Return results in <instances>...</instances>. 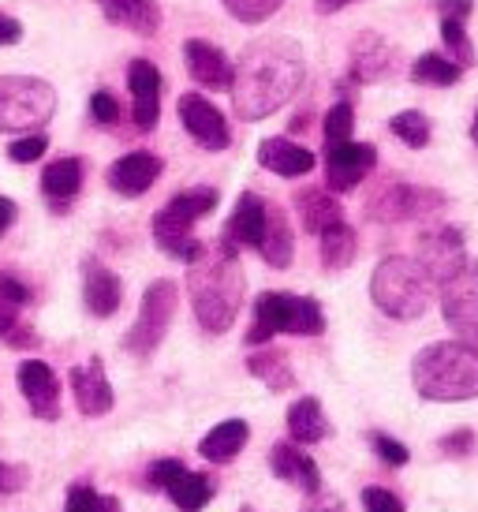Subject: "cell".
Wrapping results in <instances>:
<instances>
[{
  "mask_svg": "<svg viewBox=\"0 0 478 512\" xmlns=\"http://www.w3.org/2000/svg\"><path fill=\"white\" fill-rule=\"evenodd\" d=\"M303 75L307 64L292 38H258L232 64V109L243 124H258L296 98Z\"/></svg>",
  "mask_w": 478,
  "mask_h": 512,
  "instance_id": "obj_1",
  "label": "cell"
},
{
  "mask_svg": "<svg viewBox=\"0 0 478 512\" xmlns=\"http://www.w3.org/2000/svg\"><path fill=\"white\" fill-rule=\"evenodd\" d=\"M187 292H191V307H195L198 326L210 337H221L236 326L239 307H243V270L239 258L225 255L221 247L206 251L195 266L187 270Z\"/></svg>",
  "mask_w": 478,
  "mask_h": 512,
  "instance_id": "obj_2",
  "label": "cell"
},
{
  "mask_svg": "<svg viewBox=\"0 0 478 512\" xmlns=\"http://www.w3.org/2000/svg\"><path fill=\"white\" fill-rule=\"evenodd\" d=\"M411 385L422 400L460 404L478 397V348L460 341L426 344L411 359Z\"/></svg>",
  "mask_w": 478,
  "mask_h": 512,
  "instance_id": "obj_3",
  "label": "cell"
},
{
  "mask_svg": "<svg viewBox=\"0 0 478 512\" xmlns=\"http://www.w3.org/2000/svg\"><path fill=\"white\" fill-rule=\"evenodd\" d=\"M217 202H221L217 187H191V191L172 195V199L154 214V243L169 258H176V262L195 266L198 258L206 255L210 247L198 240L191 228H195V221H202L206 214H213V210H217Z\"/></svg>",
  "mask_w": 478,
  "mask_h": 512,
  "instance_id": "obj_4",
  "label": "cell"
},
{
  "mask_svg": "<svg viewBox=\"0 0 478 512\" xmlns=\"http://www.w3.org/2000/svg\"><path fill=\"white\" fill-rule=\"evenodd\" d=\"M370 299L381 314H389L396 322H415L430 307L434 285L415 258L389 255L381 258L374 277H370Z\"/></svg>",
  "mask_w": 478,
  "mask_h": 512,
  "instance_id": "obj_5",
  "label": "cell"
},
{
  "mask_svg": "<svg viewBox=\"0 0 478 512\" xmlns=\"http://www.w3.org/2000/svg\"><path fill=\"white\" fill-rule=\"evenodd\" d=\"M277 333L292 337H318L325 333V311L314 296H288V292H262L254 299V326L247 344H269Z\"/></svg>",
  "mask_w": 478,
  "mask_h": 512,
  "instance_id": "obj_6",
  "label": "cell"
},
{
  "mask_svg": "<svg viewBox=\"0 0 478 512\" xmlns=\"http://www.w3.org/2000/svg\"><path fill=\"white\" fill-rule=\"evenodd\" d=\"M57 113V90L38 75H0V135L45 128Z\"/></svg>",
  "mask_w": 478,
  "mask_h": 512,
  "instance_id": "obj_7",
  "label": "cell"
},
{
  "mask_svg": "<svg viewBox=\"0 0 478 512\" xmlns=\"http://www.w3.org/2000/svg\"><path fill=\"white\" fill-rule=\"evenodd\" d=\"M176 303H180V288L176 281H154V285L142 292L139 318L131 322L124 337V348L131 356L150 359L161 348L165 333H169L172 318H176Z\"/></svg>",
  "mask_w": 478,
  "mask_h": 512,
  "instance_id": "obj_8",
  "label": "cell"
},
{
  "mask_svg": "<svg viewBox=\"0 0 478 512\" xmlns=\"http://www.w3.org/2000/svg\"><path fill=\"white\" fill-rule=\"evenodd\" d=\"M445 191L426 184H389L381 187L378 195L370 199L366 214L381 221V225H404V221H422L434 217L437 210H445Z\"/></svg>",
  "mask_w": 478,
  "mask_h": 512,
  "instance_id": "obj_9",
  "label": "cell"
},
{
  "mask_svg": "<svg viewBox=\"0 0 478 512\" xmlns=\"http://www.w3.org/2000/svg\"><path fill=\"white\" fill-rule=\"evenodd\" d=\"M441 314L460 344L478 348V262H464V270L441 285Z\"/></svg>",
  "mask_w": 478,
  "mask_h": 512,
  "instance_id": "obj_10",
  "label": "cell"
},
{
  "mask_svg": "<svg viewBox=\"0 0 478 512\" xmlns=\"http://www.w3.org/2000/svg\"><path fill=\"white\" fill-rule=\"evenodd\" d=\"M146 483L154 486V490H165L180 512H202L213 501V494H217L210 475L187 471L180 460H154L150 471H146Z\"/></svg>",
  "mask_w": 478,
  "mask_h": 512,
  "instance_id": "obj_11",
  "label": "cell"
},
{
  "mask_svg": "<svg viewBox=\"0 0 478 512\" xmlns=\"http://www.w3.org/2000/svg\"><path fill=\"white\" fill-rule=\"evenodd\" d=\"M422 273L430 277V285H445L452 273L464 270L467 262V247H464V232L456 225H437L430 232L419 236V258Z\"/></svg>",
  "mask_w": 478,
  "mask_h": 512,
  "instance_id": "obj_12",
  "label": "cell"
},
{
  "mask_svg": "<svg viewBox=\"0 0 478 512\" xmlns=\"http://www.w3.org/2000/svg\"><path fill=\"white\" fill-rule=\"evenodd\" d=\"M378 150L370 143L325 146V191H352L374 172Z\"/></svg>",
  "mask_w": 478,
  "mask_h": 512,
  "instance_id": "obj_13",
  "label": "cell"
},
{
  "mask_svg": "<svg viewBox=\"0 0 478 512\" xmlns=\"http://www.w3.org/2000/svg\"><path fill=\"white\" fill-rule=\"evenodd\" d=\"M180 120L187 135L195 139L202 150H228L232 146V131L221 109L202 94H180Z\"/></svg>",
  "mask_w": 478,
  "mask_h": 512,
  "instance_id": "obj_14",
  "label": "cell"
},
{
  "mask_svg": "<svg viewBox=\"0 0 478 512\" xmlns=\"http://www.w3.org/2000/svg\"><path fill=\"white\" fill-rule=\"evenodd\" d=\"M127 90H131V120L139 131H154L161 120V72L154 60L127 64Z\"/></svg>",
  "mask_w": 478,
  "mask_h": 512,
  "instance_id": "obj_15",
  "label": "cell"
},
{
  "mask_svg": "<svg viewBox=\"0 0 478 512\" xmlns=\"http://www.w3.org/2000/svg\"><path fill=\"white\" fill-rule=\"evenodd\" d=\"M262 228H266V199L254 195V191H243V195L236 199L232 217H228L225 232H221V251L239 258L243 247H258Z\"/></svg>",
  "mask_w": 478,
  "mask_h": 512,
  "instance_id": "obj_16",
  "label": "cell"
},
{
  "mask_svg": "<svg viewBox=\"0 0 478 512\" xmlns=\"http://www.w3.org/2000/svg\"><path fill=\"white\" fill-rule=\"evenodd\" d=\"M183 64H187V75L206 90H228L232 86V60L225 57L221 45L206 42V38H187L183 42Z\"/></svg>",
  "mask_w": 478,
  "mask_h": 512,
  "instance_id": "obj_17",
  "label": "cell"
},
{
  "mask_svg": "<svg viewBox=\"0 0 478 512\" xmlns=\"http://www.w3.org/2000/svg\"><path fill=\"white\" fill-rule=\"evenodd\" d=\"M161 169H165V161L157 154L131 150V154H124L120 161L109 165V187H113L116 195H124V199H139V195H146L157 184Z\"/></svg>",
  "mask_w": 478,
  "mask_h": 512,
  "instance_id": "obj_18",
  "label": "cell"
},
{
  "mask_svg": "<svg viewBox=\"0 0 478 512\" xmlns=\"http://www.w3.org/2000/svg\"><path fill=\"white\" fill-rule=\"evenodd\" d=\"M19 389H23L30 412L38 415V419H60V382L49 363L27 359L19 367Z\"/></svg>",
  "mask_w": 478,
  "mask_h": 512,
  "instance_id": "obj_19",
  "label": "cell"
},
{
  "mask_svg": "<svg viewBox=\"0 0 478 512\" xmlns=\"http://www.w3.org/2000/svg\"><path fill=\"white\" fill-rule=\"evenodd\" d=\"M269 471H273L281 483L303 490V494H318V490H322V471L314 464V456L303 453L296 441H277V445H273Z\"/></svg>",
  "mask_w": 478,
  "mask_h": 512,
  "instance_id": "obj_20",
  "label": "cell"
},
{
  "mask_svg": "<svg viewBox=\"0 0 478 512\" xmlns=\"http://www.w3.org/2000/svg\"><path fill=\"white\" fill-rule=\"evenodd\" d=\"M83 303L94 318H113L124 303V281L109 266H101L98 258L83 262Z\"/></svg>",
  "mask_w": 478,
  "mask_h": 512,
  "instance_id": "obj_21",
  "label": "cell"
},
{
  "mask_svg": "<svg viewBox=\"0 0 478 512\" xmlns=\"http://www.w3.org/2000/svg\"><path fill=\"white\" fill-rule=\"evenodd\" d=\"M71 393H75L79 412L90 415V419L113 412V385L105 378L101 359H90L83 367H71Z\"/></svg>",
  "mask_w": 478,
  "mask_h": 512,
  "instance_id": "obj_22",
  "label": "cell"
},
{
  "mask_svg": "<svg viewBox=\"0 0 478 512\" xmlns=\"http://www.w3.org/2000/svg\"><path fill=\"white\" fill-rule=\"evenodd\" d=\"M393 72V45L385 42L381 34L366 30L352 42V83H381L385 75Z\"/></svg>",
  "mask_w": 478,
  "mask_h": 512,
  "instance_id": "obj_23",
  "label": "cell"
},
{
  "mask_svg": "<svg viewBox=\"0 0 478 512\" xmlns=\"http://www.w3.org/2000/svg\"><path fill=\"white\" fill-rule=\"evenodd\" d=\"M258 255L266 258L273 270H288L292 255H296V232H292V221L277 202H266V228L258 240Z\"/></svg>",
  "mask_w": 478,
  "mask_h": 512,
  "instance_id": "obj_24",
  "label": "cell"
},
{
  "mask_svg": "<svg viewBox=\"0 0 478 512\" xmlns=\"http://www.w3.org/2000/svg\"><path fill=\"white\" fill-rule=\"evenodd\" d=\"M258 165L284 176V180H296V176H307L314 169V154H310L307 146L284 139V135H273V139L258 143Z\"/></svg>",
  "mask_w": 478,
  "mask_h": 512,
  "instance_id": "obj_25",
  "label": "cell"
},
{
  "mask_svg": "<svg viewBox=\"0 0 478 512\" xmlns=\"http://www.w3.org/2000/svg\"><path fill=\"white\" fill-rule=\"evenodd\" d=\"M98 8L113 27H124L139 38H150L161 30V4L157 0H98Z\"/></svg>",
  "mask_w": 478,
  "mask_h": 512,
  "instance_id": "obj_26",
  "label": "cell"
},
{
  "mask_svg": "<svg viewBox=\"0 0 478 512\" xmlns=\"http://www.w3.org/2000/svg\"><path fill=\"white\" fill-rule=\"evenodd\" d=\"M296 210H299V225L310 236H322L325 228H333L337 221H344V210L340 202L333 199V191L325 187H303L296 195Z\"/></svg>",
  "mask_w": 478,
  "mask_h": 512,
  "instance_id": "obj_27",
  "label": "cell"
},
{
  "mask_svg": "<svg viewBox=\"0 0 478 512\" xmlns=\"http://www.w3.org/2000/svg\"><path fill=\"white\" fill-rule=\"evenodd\" d=\"M83 157H57L53 165H45L42 172V195L57 210H68V202L79 195V187H83Z\"/></svg>",
  "mask_w": 478,
  "mask_h": 512,
  "instance_id": "obj_28",
  "label": "cell"
},
{
  "mask_svg": "<svg viewBox=\"0 0 478 512\" xmlns=\"http://www.w3.org/2000/svg\"><path fill=\"white\" fill-rule=\"evenodd\" d=\"M288 434L296 445H318L333 434L329 419L322 412V400L318 397H299L292 408H288Z\"/></svg>",
  "mask_w": 478,
  "mask_h": 512,
  "instance_id": "obj_29",
  "label": "cell"
},
{
  "mask_svg": "<svg viewBox=\"0 0 478 512\" xmlns=\"http://www.w3.org/2000/svg\"><path fill=\"white\" fill-rule=\"evenodd\" d=\"M247 441H251V427L243 419H225L198 441V456H206L210 464H228V460H236Z\"/></svg>",
  "mask_w": 478,
  "mask_h": 512,
  "instance_id": "obj_30",
  "label": "cell"
},
{
  "mask_svg": "<svg viewBox=\"0 0 478 512\" xmlns=\"http://www.w3.org/2000/svg\"><path fill=\"white\" fill-rule=\"evenodd\" d=\"M247 370L262 385H269V393H284L296 385V370L288 367V356L281 348H262V352H251L247 356Z\"/></svg>",
  "mask_w": 478,
  "mask_h": 512,
  "instance_id": "obj_31",
  "label": "cell"
},
{
  "mask_svg": "<svg viewBox=\"0 0 478 512\" xmlns=\"http://www.w3.org/2000/svg\"><path fill=\"white\" fill-rule=\"evenodd\" d=\"M318 240H322V266L333 273L348 270L355 255H359V236H355V228L348 221H337L333 228H325Z\"/></svg>",
  "mask_w": 478,
  "mask_h": 512,
  "instance_id": "obj_32",
  "label": "cell"
},
{
  "mask_svg": "<svg viewBox=\"0 0 478 512\" xmlns=\"http://www.w3.org/2000/svg\"><path fill=\"white\" fill-rule=\"evenodd\" d=\"M460 75H464V68L452 64L449 57H441V53H422V57L411 64V79L422 86H456Z\"/></svg>",
  "mask_w": 478,
  "mask_h": 512,
  "instance_id": "obj_33",
  "label": "cell"
},
{
  "mask_svg": "<svg viewBox=\"0 0 478 512\" xmlns=\"http://www.w3.org/2000/svg\"><path fill=\"white\" fill-rule=\"evenodd\" d=\"M389 131H393L396 139L408 146V150H422V146H430V135H434L430 116L419 113V109H404V113H396L393 120H389Z\"/></svg>",
  "mask_w": 478,
  "mask_h": 512,
  "instance_id": "obj_34",
  "label": "cell"
},
{
  "mask_svg": "<svg viewBox=\"0 0 478 512\" xmlns=\"http://www.w3.org/2000/svg\"><path fill=\"white\" fill-rule=\"evenodd\" d=\"M441 42L449 49V60L460 64V68H471L475 64V45L467 38V19H456V15H441Z\"/></svg>",
  "mask_w": 478,
  "mask_h": 512,
  "instance_id": "obj_35",
  "label": "cell"
},
{
  "mask_svg": "<svg viewBox=\"0 0 478 512\" xmlns=\"http://www.w3.org/2000/svg\"><path fill=\"white\" fill-rule=\"evenodd\" d=\"M352 128H355V105L352 101H337L322 120L325 131V146H340L352 143Z\"/></svg>",
  "mask_w": 478,
  "mask_h": 512,
  "instance_id": "obj_36",
  "label": "cell"
},
{
  "mask_svg": "<svg viewBox=\"0 0 478 512\" xmlns=\"http://www.w3.org/2000/svg\"><path fill=\"white\" fill-rule=\"evenodd\" d=\"M225 12L239 23H266L269 15H277L284 8V0H221Z\"/></svg>",
  "mask_w": 478,
  "mask_h": 512,
  "instance_id": "obj_37",
  "label": "cell"
},
{
  "mask_svg": "<svg viewBox=\"0 0 478 512\" xmlns=\"http://www.w3.org/2000/svg\"><path fill=\"white\" fill-rule=\"evenodd\" d=\"M370 445H374V453H378L381 464H389V468H404L408 464V445H400L396 438H389V434H381V430H374L370 434Z\"/></svg>",
  "mask_w": 478,
  "mask_h": 512,
  "instance_id": "obj_38",
  "label": "cell"
},
{
  "mask_svg": "<svg viewBox=\"0 0 478 512\" xmlns=\"http://www.w3.org/2000/svg\"><path fill=\"white\" fill-rule=\"evenodd\" d=\"M45 146H49V139H45L42 131H34V135H19V139L8 146V157L19 161V165H30V161H38V157L45 154Z\"/></svg>",
  "mask_w": 478,
  "mask_h": 512,
  "instance_id": "obj_39",
  "label": "cell"
},
{
  "mask_svg": "<svg viewBox=\"0 0 478 512\" xmlns=\"http://www.w3.org/2000/svg\"><path fill=\"white\" fill-rule=\"evenodd\" d=\"M90 116H94L98 124H116V120H120V101H116L109 90H94V94H90Z\"/></svg>",
  "mask_w": 478,
  "mask_h": 512,
  "instance_id": "obj_40",
  "label": "cell"
},
{
  "mask_svg": "<svg viewBox=\"0 0 478 512\" xmlns=\"http://www.w3.org/2000/svg\"><path fill=\"white\" fill-rule=\"evenodd\" d=\"M0 303H8V307H27L30 303V288L15 277V273H0Z\"/></svg>",
  "mask_w": 478,
  "mask_h": 512,
  "instance_id": "obj_41",
  "label": "cell"
},
{
  "mask_svg": "<svg viewBox=\"0 0 478 512\" xmlns=\"http://www.w3.org/2000/svg\"><path fill=\"white\" fill-rule=\"evenodd\" d=\"M363 505L366 512H404V501L396 498V494H389V490H381V486H366Z\"/></svg>",
  "mask_w": 478,
  "mask_h": 512,
  "instance_id": "obj_42",
  "label": "cell"
},
{
  "mask_svg": "<svg viewBox=\"0 0 478 512\" xmlns=\"http://www.w3.org/2000/svg\"><path fill=\"white\" fill-rule=\"evenodd\" d=\"M437 445H441V453H449V456H471V449H475V430L471 427L452 430V434H445Z\"/></svg>",
  "mask_w": 478,
  "mask_h": 512,
  "instance_id": "obj_43",
  "label": "cell"
},
{
  "mask_svg": "<svg viewBox=\"0 0 478 512\" xmlns=\"http://www.w3.org/2000/svg\"><path fill=\"white\" fill-rule=\"evenodd\" d=\"M64 512H98V494H94V486H86V483L71 486Z\"/></svg>",
  "mask_w": 478,
  "mask_h": 512,
  "instance_id": "obj_44",
  "label": "cell"
},
{
  "mask_svg": "<svg viewBox=\"0 0 478 512\" xmlns=\"http://www.w3.org/2000/svg\"><path fill=\"white\" fill-rule=\"evenodd\" d=\"M30 479V471L23 468V464H4L0 460V498L4 494H15V490H23Z\"/></svg>",
  "mask_w": 478,
  "mask_h": 512,
  "instance_id": "obj_45",
  "label": "cell"
},
{
  "mask_svg": "<svg viewBox=\"0 0 478 512\" xmlns=\"http://www.w3.org/2000/svg\"><path fill=\"white\" fill-rule=\"evenodd\" d=\"M299 512H348V505L333 490H318V494H310V501Z\"/></svg>",
  "mask_w": 478,
  "mask_h": 512,
  "instance_id": "obj_46",
  "label": "cell"
},
{
  "mask_svg": "<svg viewBox=\"0 0 478 512\" xmlns=\"http://www.w3.org/2000/svg\"><path fill=\"white\" fill-rule=\"evenodd\" d=\"M437 15H456V19H471L475 0H434Z\"/></svg>",
  "mask_w": 478,
  "mask_h": 512,
  "instance_id": "obj_47",
  "label": "cell"
},
{
  "mask_svg": "<svg viewBox=\"0 0 478 512\" xmlns=\"http://www.w3.org/2000/svg\"><path fill=\"white\" fill-rule=\"evenodd\" d=\"M19 38H23V27L8 15H0V45H15Z\"/></svg>",
  "mask_w": 478,
  "mask_h": 512,
  "instance_id": "obj_48",
  "label": "cell"
},
{
  "mask_svg": "<svg viewBox=\"0 0 478 512\" xmlns=\"http://www.w3.org/2000/svg\"><path fill=\"white\" fill-rule=\"evenodd\" d=\"M15 326H19V311L8 307V303H0V337H8Z\"/></svg>",
  "mask_w": 478,
  "mask_h": 512,
  "instance_id": "obj_49",
  "label": "cell"
},
{
  "mask_svg": "<svg viewBox=\"0 0 478 512\" xmlns=\"http://www.w3.org/2000/svg\"><path fill=\"white\" fill-rule=\"evenodd\" d=\"M359 0H314V12L318 15H333V12H344V8H352Z\"/></svg>",
  "mask_w": 478,
  "mask_h": 512,
  "instance_id": "obj_50",
  "label": "cell"
},
{
  "mask_svg": "<svg viewBox=\"0 0 478 512\" xmlns=\"http://www.w3.org/2000/svg\"><path fill=\"white\" fill-rule=\"evenodd\" d=\"M8 344H12V348H30V344H38V337H34L27 326H15L12 333H8Z\"/></svg>",
  "mask_w": 478,
  "mask_h": 512,
  "instance_id": "obj_51",
  "label": "cell"
},
{
  "mask_svg": "<svg viewBox=\"0 0 478 512\" xmlns=\"http://www.w3.org/2000/svg\"><path fill=\"white\" fill-rule=\"evenodd\" d=\"M12 225H15V202L0 195V236H4Z\"/></svg>",
  "mask_w": 478,
  "mask_h": 512,
  "instance_id": "obj_52",
  "label": "cell"
},
{
  "mask_svg": "<svg viewBox=\"0 0 478 512\" xmlns=\"http://www.w3.org/2000/svg\"><path fill=\"white\" fill-rule=\"evenodd\" d=\"M98 512H124L116 498H98Z\"/></svg>",
  "mask_w": 478,
  "mask_h": 512,
  "instance_id": "obj_53",
  "label": "cell"
},
{
  "mask_svg": "<svg viewBox=\"0 0 478 512\" xmlns=\"http://www.w3.org/2000/svg\"><path fill=\"white\" fill-rule=\"evenodd\" d=\"M471 139L478 143V109H475V116H471Z\"/></svg>",
  "mask_w": 478,
  "mask_h": 512,
  "instance_id": "obj_54",
  "label": "cell"
},
{
  "mask_svg": "<svg viewBox=\"0 0 478 512\" xmlns=\"http://www.w3.org/2000/svg\"><path fill=\"white\" fill-rule=\"evenodd\" d=\"M247 512H251V509H247Z\"/></svg>",
  "mask_w": 478,
  "mask_h": 512,
  "instance_id": "obj_55",
  "label": "cell"
}]
</instances>
